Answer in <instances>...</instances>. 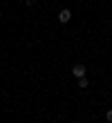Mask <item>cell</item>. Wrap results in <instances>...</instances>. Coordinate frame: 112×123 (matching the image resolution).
<instances>
[{"label": "cell", "instance_id": "1", "mask_svg": "<svg viewBox=\"0 0 112 123\" xmlns=\"http://www.w3.org/2000/svg\"><path fill=\"white\" fill-rule=\"evenodd\" d=\"M72 74L76 76V78H83V76H85V65H81V63L74 65V67H72Z\"/></svg>", "mask_w": 112, "mask_h": 123}, {"label": "cell", "instance_id": "2", "mask_svg": "<svg viewBox=\"0 0 112 123\" xmlns=\"http://www.w3.org/2000/svg\"><path fill=\"white\" fill-rule=\"evenodd\" d=\"M70 18H72L70 9H63L61 13H58V20H61V23H70Z\"/></svg>", "mask_w": 112, "mask_h": 123}, {"label": "cell", "instance_id": "3", "mask_svg": "<svg viewBox=\"0 0 112 123\" xmlns=\"http://www.w3.org/2000/svg\"><path fill=\"white\" fill-rule=\"evenodd\" d=\"M79 87H83V90L87 87V78H85V76H83V78H79Z\"/></svg>", "mask_w": 112, "mask_h": 123}, {"label": "cell", "instance_id": "4", "mask_svg": "<svg viewBox=\"0 0 112 123\" xmlns=\"http://www.w3.org/2000/svg\"><path fill=\"white\" fill-rule=\"evenodd\" d=\"M105 119H108V121H112V110H108V114H105Z\"/></svg>", "mask_w": 112, "mask_h": 123}]
</instances>
